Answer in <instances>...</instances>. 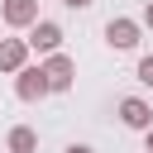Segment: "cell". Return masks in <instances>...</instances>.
I'll return each instance as SVG.
<instances>
[{"label":"cell","mask_w":153,"mask_h":153,"mask_svg":"<svg viewBox=\"0 0 153 153\" xmlns=\"http://www.w3.org/2000/svg\"><path fill=\"white\" fill-rule=\"evenodd\" d=\"M14 96H19V100H29V105H33V100H43V96H53V86H48V72L24 62V67L14 72Z\"/></svg>","instance_id":"cell-1"},{"label":"cell","mask_w":153,"mask_h":153,"mask_svg":"<svg viewBox=\"0 0 153 153\" xmlns=\"http://www.w3.org/2000/svg\"><path fill=\"white\" fill-rule=\"evenodd\" d=\"M29 48L43 53V57L57 53V48H62V24H57V19H33V24H29Z\"/></svg>","instance_id":"cell-2"},{"label":"cell","mask_w":153,"mask_h":153,"mask_svg":"<svg viewBox=\"0 0 153 153\" xmlns=\"http://www.w3.org/2000/svg\"><path fill=\"white\" fill-rule=\"evenodd\" d=\"M139 29H143L139 19H110V24H105V43H110L115 53H134V48H139Z\"/></svg>","instance_id":"cell-3"},{"label":"cell","mask_w":153,"mask_h":153,"mask_svg":"<svg viewBox=\"0 0 153 153\" xmlns=\"http://www.w3.org/2000/svg\"><path fill=\"white\" fill-rule=\"evenodd\" d=\"M43 72H48V86H53V91H72V81H76V62H72L62 48H57V53H48Z\"/></svg>","instance_id":"cell-4"},{"label":"cell","mask_w":153,"mask_h":153,"mask_svg":"<svg viewBox=\"0 0 153 153\" xmlns=\"http://www.w3.org/2000/svg\"><path fill=\"white\" fill-rule=\"evenodd\" d=\"M120 124H124V129H139V134H143V129L153 124V105H148L143 96H124V100H120Z\"/></svg>","instance_id":"cell-5"},{"label":"cell","mask_w":153,"mask_h":153,"mask_svg":"<svg viewBox=\"0 0 153 153\" xmlns=\"http://www.w3.org/2000/svg\"><path fill=\"white\" fill-rule=\"evenodd\" d=\"M38 19V0H0V24L5 29H29Z\"/></svg>","instance_id":"cell-6"},{"label":"cell","mask_w":153,"mask_h":153,"mask_svg":"<svg viewBox=\"0 0 153 153\" xmlns=\"http://www.w3.org/2000/svg\"><path fill=\"white\" fill-rule=\"evenodd\" d=\"M29 53H33V48H29V38H0V72H5V76H14V72L29 62Z\"/></svg>","instance_id":"cell-7"},{"label":"cell","mask_w":153,"mask_h":153,"mask_svg":"<svg viewBox=\"0 0 153 153\" xmlns=\"http://www.w3.org/2000/svg\"><path fill=\"white\" fill-rule=\"evenodd\" d=\"M10 153H38V134L29 124H14L10 129Z\"/></svg>","instance_id":"cell-8"},{"label":"cell","mask_w":153,"mask_h":153,"mask_svg":"<svg viewBox=\"0 0 153 153\" xmlns=\"http://www.w3.org/2000/svg\"><path fill=\"white\" fill-rule=\"evenodd\" d=\"M134 76H139V81H143V86L153 91V53H143V57H139V67H134Z\"/></svg>","instance_id":"cell-9"},{"label":"cell","mask_w":153,"mask_h":153,"mask_svg":"<svg viewBox=\"0 0 153 153\" xmlns=\"http://www.w3.org/2000/svg\"><path fill=\"white\" fill-rule=\"evenodd\" d=\"M139 24H148V29H153V0L143 5V19H139Z\"/></svg>","instance_id":"cell-10"},{"label":"cell","mask_w":153,"mask_h":153,"mask_svg":"<svg viewBox=\"0 0 153 153\" xmlns=\"http://www.w3.org/2000/svg\"><path fill=\"white\" fill-rule=\"evenodd\" d=\"M143 153H153V124L143 129Z\"/></svg>","instance_id":"cell-11"},{"label":"cell","mask_w":153,"mask_h":153,"mask_svg":"<svg viewBox=\"0 0 153 153\" xmlns=\"http://www.w3.org/2000/svg\"><path fill=\"white\" fill-rule=\"evenodd\" d=\"M67 10H86V5H96V0H62Z\"/></svg>","instance_id":"cell-12"},{"label":"cell","mask_w":153,"mask_h":153,"mask_svg":"<svg viewBox=\"0 0 153 153\" xmlns=\"http://www.w3.org/2000/svg\"><path fill=\"white\" fill-rule=\"evenodd\" d=\"M67 153H96V148H86V143H72V148H67Z\"/></svg>","instance_id":"cell-13"}]
</instances>
